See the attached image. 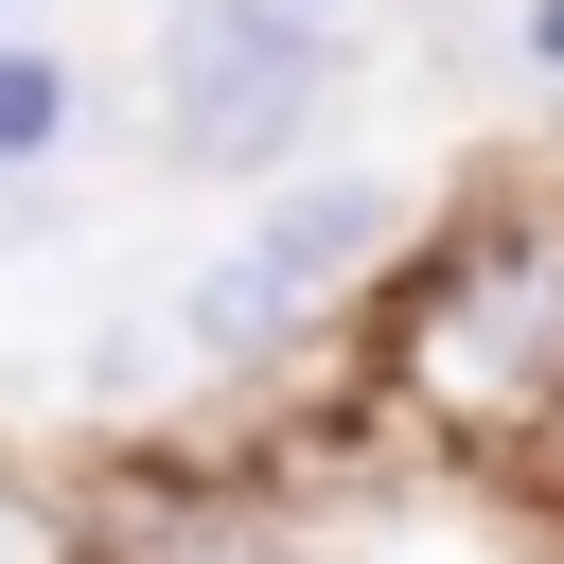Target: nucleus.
I'll return each mask as SVG.
<instances>
[{
    "instance_id": "obj_1",
    "label": "nucleus",
    "mask_w": 564,
    "mask_h": 564,
    "mask_svg": "<svg viewBox=\"0 0 564 564\" xmlns=\"http://www.w3.org/2000/svg\"><path fill=\"white\" fill-rule=\"evenodd\" d=\"M370 370L441 458H546V423H564V194H476L423 264H388Z\"/></svg>"
},
{
    "instance_id": "obj_2",
    "label": "nucleus",
    "mask_w": 564,
    "mask_h": 564,
    "mask_svg": "<svg viewBox=\"0 0 564 564\" xmlns=\"http://www.w3.org/2000/svg\"><path fill=\"white\" fill-rule=\"evenodd\" d=\"M335 106V35H300L282 0H176L159 18V141L194 176H300Z\"/></svg>"
},
{
    "instance_id": "obj_3",
    "label": "nucleus",
    "mask_w": 564,
    "mask_h": 564,
    "mask_svg": "<svg viewBox=\"0 0 564 564\" xmlns=\"http://www.w3.org/2000/svg\"><path fill=\"white\" fill-rule=\"evenodd\" d=\"M405 229H423V194H405V176H370V159H300V176H264V212H247V247H229V264L317 335V317L388 300Z\"/></svg>"
},
{
    "instance_id": "obj_4",
    "label": "nucleus",
    "mask_w": 564,
    "mask_h": 564,
    "mask_svg": "<svg viewBox=\"0 0 564 564\" xmlns=\"http://www.w3.org/2000/svg\"><path fill=\"white\" fill-rule=\"evenodd\" d=\"M53 141H70V70H53L35 35H0V176H35Z\"/></svg>"
},
{
    "instance_id": "obj_5",
    "label": "nucleus",
    "mask_w": 564,
    "mask_h": 564,
    "mask_svg": "<svg viewBox=\"0 0 564 564\" xmlns=\"http://www.w3.org/2000/svg\"><path fill=\"white\" fill-rule=\"evenodd\" d=\"M511 35H529V70H564V0H529V18H511Z\"/></svg>"
},
{
    "instance_id": "obj_6",
    "label": "nucleus",
    "mask_w": 564,
    "mask_h": 564,
    "mask_svg": "<svg viewBox=\"0 0 564 564\" xmlns=\"http://www.w3.org/2000/svg\"><path fill=\"white\" fill-rule=\"evenodd\" d=\"M0 564H53V529H35V511H0Z\"/></svg>"
},
{
    "instance_id": "obj_7",
    "label": "nucleus",
    "mask_w": 564,
    "mask_h": 564,
    "mask_svg": "<svg viewBox=\"0 0 564 564\" xmlns=\"http://www.w3.org/2000/svg\"><path fill=\"white\" fill-rule=\"evenodd\" d=\"M282 18H300V35H335V18H352V0H282Z\"/></svg>"
},
{
    "instance_id": "obj_8",
    "label": "nucleus",
    "mask_w": 564,
    "mask_h": 564,
    "mask_svg": "<svg viewBox=\"0 0 564 564\" xmlns=\"http://www.w3.org/2000/svg\"><path fill=\"white\" fill-rule=\"evenodd\" d=\"M546 476H564V423H546Z\"/></svg>"
},
{
    "instance_id": "obj_9",
    "label": "nucleus",
    "mask_w": 564,
    "mask_h": 564,
    "mask_svg": "<svg viewBox=\"0 0 564 564\" xmlns=\"http://www.w3.org/2000/svg\"><path fill=\"white\" fill-rule=\"evenodd\" d=\"M0 35H18V0H0Z\"/></svg>"
}]
</instances>
